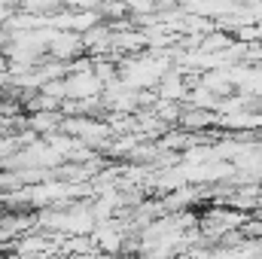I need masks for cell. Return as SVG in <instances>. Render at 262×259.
I'll return each mask as SVG.
<instances>
[{"instance_id":"1","label":"cell","mask_w":262,"mask_h":259,"mask_svg":"<svg viewBox=\"0 0 262 259\" xmlns=\"http://www.w3.org/2000/svg\"><path fill=\"white\" fill-rule=\"evenodd\" d=\"M6 76V64H3V58H0V79Z\"/></svg>"}]
</instances>
